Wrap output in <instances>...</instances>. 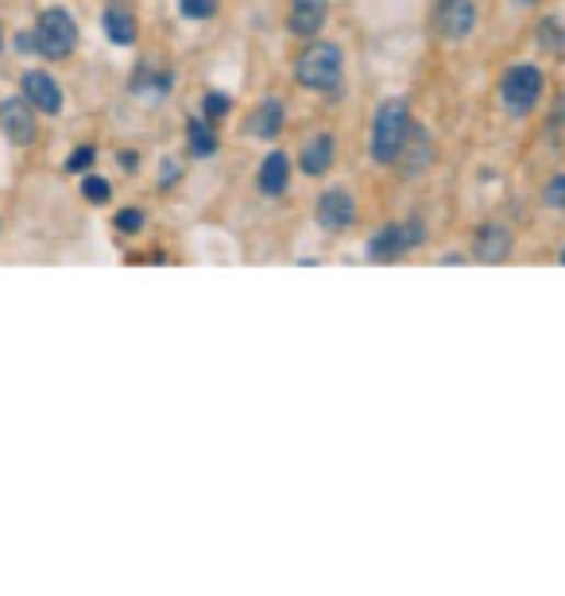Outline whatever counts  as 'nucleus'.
Masks as SVG:
<instances>
[{"label":"nucleus","mask_w":565,"mask_h":596,"mask_svg":"<svg viewBox=\"0 0 565 596\" xmlns=\"http://www.w3.org/2000/svg\"><path fill=\"white\" fill-rule=\"evenodd\" d=\"M430 164H434V139H430V132L422 124H410L407 144H403L395 167H399L403 179H418V175H427Z\"/></svg>","instance_id":"9d476101"},{"label":"nucleus","mask_w":565,"mask_h":596,"mask_svg":"<svg viewBox=\"0 0 565 596\" xmlns=\"http://www.w3.org/2000/svg\"><path fill=\"white\" fill-rule=\"evenodd\" d=\"M476 0H434V12H430V24H434V35L445 43H461L476 32Z\"/></svg>","instance_id":"423d86ee"},{"label":"nucleus","mask_w":565,"mask_h":596,"mask_svg":"<svg viewBox=\"0 0 565 596\" xmlns=\"http://www.w3.org/2000/svg\"><path fill=\"white\" fill-rule=\"evenodd\" d=\"M557 263H562V268H565V248H562V252H557Z\"/></svg>","instance_id":"cd10ccee"},{"label":"nucleus","mask_w":565,"mask_h":596,"mask_svg":"<svg viewBox=\"0 0 565 596\" xmlns=\"http://www.w3.org/2000/svg\"><path fill=\"white\" fill-rule=\"evenodd\" d=\"M82 194L90 205H105L109 198H113V187H109V179H101V175H90V179L82 182Z\"/></svg>","instance_id":"aec40b11"},{"label":"nucleus","mask_w":565,"mask_h":596,"mask_svg":"<svg viewBox=\"0 0 565 596\" xmlns=\"http://www.w3.org/2000/svg\"><path fill=\"white\" fill-rule=\"evenodd\" d=\"M105 35L116 43V47H132L139 35V24H136V12L128 9V4H121V0H113L105 9Z\"/></svg>","instance_id":"dca6fc26"},{"label":"nucleus","mask_w":565,"mask_h":596,"mask_svg":"<svg viewBox=\"0 0 565 596\" xmlns=\"http://www.w3.org/2000/svg\"><path fill=\"white\" fill-rule=\"evenodd\" d=\"M93 159H98V147H75V151H70V156H66V171L70 175H86L93 167Z\"/></svg>","instance_id":"4be33fe9"},{"label":"nucleus","mask_w":565,"mask_h":596,"mask_svg":"<svg viewBox=\"0 0 565 596\" xmlns=\"http://www.w3.org/2000/svg\"><path fill=\"white\" fill-rule=\"evenodd\" d=\"M139 229H144V210L116 213V233H139Z\"/></svg>","instance_id":"393cba45"},{"label":"nucleus","mask_w":565,"mask_h":596,"mask_svg":"<svg viewBox=\"0 0 565 596\" xmlns=\"http://www.w3.org/2000/svg\"><path fill=\"white\" fill-rule=\"evenodd\" d=\"M298 167H303V175H310V179L329 175V167H334V136H329V132H314L303 144V151H298Z\"/></svg>","instance_id":"4468645a"},{"label":"nucleus","mask_w":565,"mask_h":596,"mask_svg":"<svg viewBox=\"0 0 565 596\" xmlns=\"http://www.w3.org/2000/svg\"><path fill=\"white\" fill-rule=\"evenodd\" d=\"M222 9V0H179V12L187 20H210Z\"/></svg>","instance_id":"412c9836"},{"label":"nucleus","mask_w":565,"mask_h":596,"mask_svg":"<svg viewBox=\"0 0 565 596\" xmlns=\"http://www.w3.org/2000/svg\"><path fill=\"white\" fill-rule=\"evenodd\" d=\"M318 225L326 233H344L357 225V198L344 187H329L326 194L318 198Z\"/></svg>","instance_id":"6e6552de"},{"label":"nucleus","mask_w":565,"mask_h":596,"mask_svg":"<svg viewBox=\"0 0 565 596\" xmlns=\"http://www.w3.org/2000/svg\"><path fill=\"white\" fill-rule=\"evenodd\" d=\"M0 128H4V136H9L16 147L35 144V136H39V124H35V105L24 98V93H20V98L0 101Z\"/></svg>","instance_id":"0eeeda50"},{"label":"nucleus","mask_w":565,"mask_h":596,"mask_svg":"<svg viewBox=\"0 0 565 596\" xmlns=\"http://www.w3.org/2000/svg\"><path fill=\"white\" fill-rule=\"evenodd\" d=\"M534 35H539L542 50H550V55H565V20L562 16H546Z\"/></svg>","instance_id":"6ab92c4d"},{"label":"nucleus","mask_w":565,"mask_h":596,"mask_svg":"<svg viewBox=\"0 0 565 596\" xmlns=\"http://www.w3.org/2000/svg\"><path fill=\"white\" fill-rule=\"evenodd\" d=\"M256 187H260L263 198H283L291 187V159L283 151H271L260 164V175H256Z\"/></svg>","instance_id":"2eb2a0df"},{"label":"nucleus","mask_w":565,"mask_h":596,"mask_svg":"<svg viewBox=\"0 0 565 596\" xmlns=\"http://www.w3.org/2000/svg\"><path fill=\"white\" fill-rule=\"evenodd\" d=\"M283 124H287V105L279 98H263L260 105L248 116V136L256 139H279L283 136Z\"/></svg>","instance_id":"ddd939ff"},{"label":"nucleus","mask_w":565,"mask_h":596,"mask_svg":"<svg viewBox=\"0 0 565 596\" xmlns=\"http://www.w3.org/2000/svg\"><path fill=\"white\" fill-rule=\"evenodd\" d=\"M121 167H124V171H136V151H121Z\"/></svg>","instance_id":"a878e982"},{"label":"nucleus","mask_w":565,"mask_h":596,"mask_svg":"<svg viewBox=\"0 0 565 596\" xmlns=\"http://www.w3.org/2000/svg\"><path fill=\"white\" fill-rule=\"evenodd\" d=\"M217 147H222V139H217V132H214V121H205V116L187 121V151L190 156L210 159V156H217Z\"/></svg>","instance_id":"f3484780"},{"label":"nucleus","mask_w":565,"mask_h":596,"mask_svg":"<svg viewBox=\"0 0 565 596\" xmlns=\"http://www.w3.org/2000/svg\"><path fill=\"white\" fill-rule=\"evenodd\" d=\"M410 124H415V116H410V105L407 98H387L384 105L376 109V116H372V132H369V156L376 159V164L392 167L395 159H399L403 144H407V132Z\"/></svg>","instance_id":"f257e3e1"},{"label":"nucleus","mask_w":565,"mask_h":596,"mask_svg":"<svg viewBox=\"0 0 565 596\" xmlns=\"http://www.w3.org/2000/svg\"><path fill=\"white\" fill-rule=\"evenodd\" d=\"M0 47H4V32H0Z\"/></svg>","instance_id":"c85d7f7f"},{"label":"nucleus","mask_w":565,"mask_h":596,"mask_svg":"<svg viewBox=\"0 0 565 596\" xmlns=\"http://www.w3.org/2000/svg\"><path fill=\"white\" fill-rule=\"evenodd\" d=\"M132 90L148 93V98H163L171 90V74H159L156 66H139V74L132 78Z\"/></svg>","instance_id":"a211bd4d"},{"label":"nucleus","mask_w":565,"mask_h":596,"mask_svg":"<svg viewBox=\"0 0 565 596\" xmlns=\"http://www.w3.org/2000/svg\"><path fill=\"white\" fill-rule=\"evenodd\" d=\"M542 202H546L550 210H565V175H557V179L546 182V190H542Z\"/></svg>","instance_id":"b1692460"},{"label":"nucleus","mask_w":565,"mask_h":596,"mask_svg":"<svg viewBox=\"0 0 565 596\" xmlns=\"http://www.w3.org/2000/svg\"><path fill=\"white\" fill-rule=\"evenodd\" d=\"M35 50L50 63H63L78 50V24L66 9H43L35 20Z\"/></svg>","instance_id":"20e7f679"},{"label":"nucleus","mask_w":565,"mask_h":596,"mask_svg":"<svg viewBox=\"0 0 565 596\" xmlns=\"http://www.w3.org/2000/svg\"><path fill=\"white\" fill-rule=\"evenodd\" d=\"M295 78H298V86L310 93H334L344 78L341 47H337V43H326V40H310L295 63Z\"/></svg>","instance_id":"f03ea898"},{"label":"nucleus","mask_w":565,"mask_h":596,"mask_svg":"<svg viewBox=\"0 0 565 596\" xmlns=\"http://www.w3.org/2000/svg\"><path fill=\"white\" fill-rule=\"evenodd\" d=\"M519 9H531V4H539V0H516Z\"/></svg>","instance_id":"bb28decb"},{"label":"nucleus","mask_w":565,"mask_h":596,"mask_svg":"<svg viewBox=\"0 0 565 596\" xmlns=\"http://www.w3.org/2000/svg\"><path fill=\"white\" fill-rule=\"evenodd\" d=\"M329 20V0H291L287 27L298 40H318Z\"/></svg>","instance_id":"f8f14e48"},{"label":"nucleus","mask_w":565,"mask_h":596,"mask_svg":"<svg viewBox=\"0 0 565 596\" xmlns=\"http://www.w3.org/2000/svg\"><path fill=\"white\" fill-rule=\"evenodd\" d=\"M422 225L418 221H387L384 229L369 240V260L372 263H395L410 252V248L422 245Z\"/></svg>","instance_id":"39448f33"},{"label":"nucleus","mask_w":565,"mask_h":596,"mask_svg":"<svg viewBox=\"0 0 565 596\" xmlns=\"http://www.w3.org/2000/svg\"><path fill=\"white\" fill-rule=\"evenodd\" d=\"M516 248V233L504 221H484L473 237V256L481 263H504Z\"/></svg>","instance_id":"1a4fd4ad"},{"label":"nucleus","mask_w":565,"mask_h":596,"mask_svg":"<svg viewBox=\"0 0 565 596\" xmlns=\"http://www.w3.org/2000/svg\"><path fill=\"white\" fill-rule=\"evenodd\" d=\"M20 93L32 101L35 113H47V116L63 113V90H58V82L50 78V74L27 70L24 78H20Z\"/></svg>","instance_id":"9b49d317"},{"label":"nucleus","mask_w":565,"mask_h":596,"mask_svg":"<svg viewBox=\"0 0 565 596\" xmlns=\"http://www.w3.org/2000/svg\"><path fill=\"white\" fill-rule=\"evenodd\" d=\"M205 121H222V116H229V109H233V101H229V93H205Z\"/></svg>","instance_id":"5701e85b"},{"label":"nucleus","mask_w":565,"mask_h":596,"mask_svg":"<svg viewBox=\"0 0 565 596\" xmlns=\"http://www.w3.org/2000/svg\"><path fill=\"white\" fill-rule=\"evenodd\" d=\"M546 93V78L534 63H516L500 78V101L511 116H531Z\"/></svg>","instance_id":"7ed1b4c3"}]
</instances>
